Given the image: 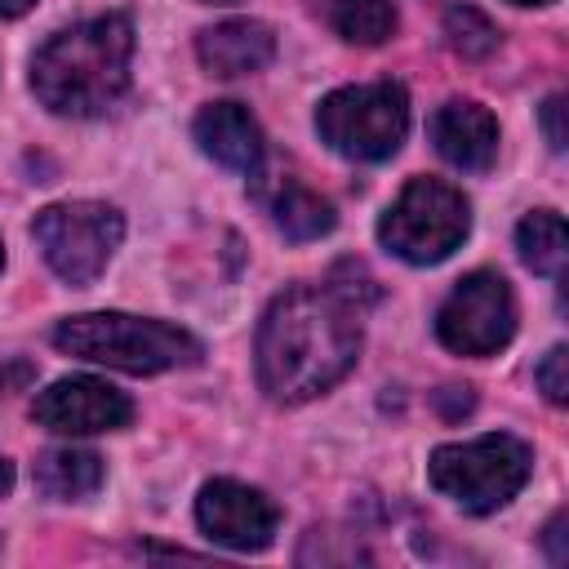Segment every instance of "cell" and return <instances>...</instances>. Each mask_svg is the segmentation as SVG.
Returning a JSON list of instances; mask_svg holds the SVG:
<instances>
[{"label":"cell","instance_id":"obj_1","mask_svg":"<svg viewBox=\"0 0 569 569\" xmlns=\"http://www.w3.org/2000/svg\"><path fill=\"white\" fill-rule=\"evenodd\" d=\"M360 356V307L333 289H284L258 325V382L276 405L329 391Z\"/></svg>","mask_w":569,"mask_h":569},{"label":"cell","instance_id":"obj_2","mask_svg":"<svg viewBox=\"0 0 569 569\" xmlns=\"http://www.w3.org/2000/svg\"><path fill=\"white\" fill-rule=\"evenodd\" d=\"M133 27L124 13L84 18L49 36L31 58V89L58 116H102L129 89Z\"/></svg>","mask_w":569,"mask_h":569},{"label":"cell","instance_id":"obj_3","mask_svg":"<svg viewBox=\"0 0 569 569\" xmlns=\"http://www.w3.org/2000/svg\"><path fill=\"white\" fill-rule=\"evenodd\" d=\"M53 347L89 360V365H107L120 373H160V369H178V365H196L200 360V342L164 320H142V316H124V311H89V316H71L53 329Z\"/></svg>","mask_w":569,"mask_h":569},{"label":"cell","instance_id":"obj_4","mask_svg":"<svg viewBox=\"0 0 569 569\" xmlns=\"http://www.w3.org/2000/svg\"><path fill=\"white\" fill-rule=\"evenodd\" d=\"M529 471H533L529 445L502 431L476 436L462 445H440L431 449V462H427L431 485L471 516H489L507 507L525 489Z\"/></svg>","mask_w":569,"mask_h":569},{"label":"cell","instance_id":"obj_5","mask_svg":"<svg viewBox=\"0 0 569 569\" xmlns=\"http://www.w3.org/2000/svg\"><path fill=\"white\" fill-rule=\"evenodd\" d=\"M320 138L347 160H387L409 129V93L396 80L333 89L316 107Z\"/></svg>","mask_w":569,"mask_h":569},{"label":"cell","instance_id":"obj_6","mask_svg":"<svg viewBox=\"0 0 569 569\" xmlns=\"http://www.w3.org/2000/svg\"><path fill=\"white\" fill-rule=\"evenodd\" d=\"M467 231H471L467 200L440 178H413L378 222V240L387 244V253L418 267L449 258L467 240Z\"/></svg>","mask_w":569,"mask_h":569},{"label":"cell","instance_id":"obj_7","mask_svg":"<svg viewBox=\"0 0 569 569\" xmlns=\"http://www.w3.org/2000/svg\"><path fill=\"white\" fill-rule=\"evenodd\" d=\"M31 236L40 244L44 262L67 284H89L107 271L111 253L120 249L124 218L98 200H67V204L40 209L31 222Z\"/></svg>","mask_w":569,"mask_h":569},{"label":"cell","instance_id":"obj_8","mask_svg":"<svg viewBox=\"0 0 569 569\" xmlns=\"http://www.w3.org/2000/svg\"><path fill=\"white\" fill-rule=\"evenodd\" d=\"M436 333L458 356H493L516 333V302L498 271H471L436 311Z\"/></svg>","mask_w":569,"mask_h":569},{"label":"cell","instance_id":"obj_9","mask_svg":"<svg viewBox=\"0 0 569 569\" xmlns=\"http://www.w3.org/2000/svg\"><path fill=\"white\" fill-rule=\"evenodd\" d=\"M31 418L58 436H98V431H120L133 418V400L116 391L102 378H58L44 387L31 405Z\"/></svg>","mask_w":569,"mask_h":569},{"label":"cell","instance_id":"obj_10","mask_svg":"<svg viewBox=\"0 0 569 569\" xmlns=\"http://www.w3.org/2000/svg\"><path fill=\"white\" fill-rule=\"evenodd\" d=\"M196 520L213 542L231 551H262L280 529L276 502L240 480H209L196 498Z\"/></svg>","mask_w":569,"mask_h":569},{"label":"cell","instance_id":"obj_11","mask_svg":"<svg viewBox=\"0 0 569 569\" xmlns=\"http://www.w3.org/2000/svg\"><path fill=\"white\" fill-rule=\"evenodd\" d=\"M440 160H449L453 169H467V173H480L493 164L498 156V120L480 107V102H445L436 107L431 124H427Z\"/></svg>","mask_w":569,"mask_h":569},{"label":"cell","instance_id":"obj_12","mask_svg":"<svg viewBox=\"0 0 569 569\" xmlns=\"http://www.w3.org/2000/svg\"><path fill=\"white\" fill-rule=\"evenodd\" d=\"M276 53V36L267 22H253V18H227L218 27H204L196 36V58L209 76H249L258 67H267Z\"/></svg>","mask_w":569,"mask_h":569},{"label":"cell","instance_id":"obj_13","mask_svg":"<svg viewBox=\"0 0 569 569\" xmlns=\"http://www.w3.org/2000/svg\"><path fill=\"white\" fill-rule=\"evenodd\" d=\"M200 151L236 173H258L262 164V129L240 102H209L191 124Z\"/></svg>","mask_w":569,"mask_h":569},{"label":"cell","instance_id":"obj_14","mask_svg":"<svg viewBox=\"0 0 569 569\" xmlns=\"http://www.w3.org/2000/svg\"><path fill=\"white\" fill-rule=\"evenodd\" d=\"M267 213L271 222L289 236V240H320L325 231H333V204L325 196H316L311 187H302L298 178H271V187H262Z\"/></svg>","mask_w":569,"mask_h":569},{"label":"cell","instance_id":"obj_15","mask_svg":"<svg viewBox=\"0 0 569 569\" xmlns=\"http://www.w3.org/2000/svg\"><path fill=\"white\" fill-rule=\"evenodd\" d=\"M102 476L107 471H102V458L93 449H44L36 458V471H31L36 489L53 502H80V498L98 493Z\"/></svg>","mask_w":569,"mask_h":569},{"label":"cell","instance_id":"obj_16","mask_svg":"<svg viewBox=\"0 0 569 569\" xmlns=\"http://www.w3.org/2000/svg\"><path fill=\"white\" fill-rule=\"evenodd\" d=\"M516 249H520L525 267H533L538 276H560L565 271V253H569L565 218L551 213V209L525 213L520 227H516Z\"/></svg>","mask_w":569,"mask_h":569},{"label":"cell","instance_id":"obj_17","mask_svg":"<svg viewBox=\"0 0 569 569\" xmlns=\"http://www.w3.org/2000/svg\"><path fill=\"white\" fill-rule=\"evenodd\" d=\"M325 18L351 44H382L396 31L391 0H325Z\"/></svg>","mask_w":569,"mask_h":569},{"label":"cell","instance_id":"obj_18","mask_svg":"<svg viewBox=\"0 0 569 569\" xmlns=\"http://www.w3.org/2000/svg\"><path fill=\"white\" fill-rule=\"evenodd\" d=\"M445 40H449V49L458 53V58H467V62H480V58H489L493 49H498V22L489 18V13H480L476 4H453L449 13H445Z\"/></svg>","mask_w":569,"mask_h":569},{"label":"cell","instance_id":"obj_19","mask_svg":"<svg viewBox=\"0 0 569 569\" xmlns=\"http://www.w3.org/2000/svg\"><path fill=\"white\" fill-rule=\"evenodd\" d=\"M533 378H538V387H542V396L551 405H565L569 400V351L565 347H551L542 356V365L533 369Z\"/></svg>","mask_w":569,"mask_h":569},{"label":"cell","instance_id":"obj_20","mask_svg":"<svg viewBox=\"0 0 569 569\" xmlns=\"http://www.w3.org/2000/svg\"><path fill=\"white\" fill-rule=\"evenodd\" d=\"M542 129H547L551 151H565V98H560V93H551V98L542 102Z\"/></svg>","mask_w":569,"mask_h":569},{"label":"cell","instance_id":"obj_21","mask_svg":"<svg viewBox=\"0 0 569 569\" xmlns=\"http://www.w3.org/2000/svg\"><path fill=\"white\" fill-rule=\"evenodd\" d=\"M547 551H551V560H556V565H565V560H569V551H565V516H556V520L547 525Z\"/></svg>","mask_w":569,"mask_h":569},{"label":"cell","instance_id":"obj_22","mask_svg":"<svg viewBox=\"0 0 569 569\" xmlns=\"http://www.w3.org/2000/svg\"><path fill=\"white\" fill-rule=\"evenodd\" d=\"M22 378H31V365H27V360H18V365L0 369V391H9V387H13V382H22Z\"/></svg>","mask_w":569,"mask_h":569},{"label":"cell","instance_id":"obj_23","mask_svg":"<svg viewBox=\"0 0 569 569\" xmlns=\"http://www.w3.org/2000/svg\"><path fill=\"white\" fill-rule=\"evenodd\" d=\"M36 0H0V18H22Z\"/></svg>","mask_w":569,"mask_h":569},{"label":"cell","instance_id":"obj_24","mask_svg":"<svg viewBox=\"0 0 569 569\" xmlns=\"http://www.w3.org/2000/svg\"><path fill=\"white\" fill-rule=\"evenodd\" d=\"M13 489V462L9 458H0V498Z\"/></svg>","mask_w":569,"mask_h":569},{"label":"cell","instance_id":"obj_25","mask_svg":"<svg viewBox=\"0 0 569 569\" xmlns=\"http://www.w3.org/2000/svg\"><path fill=\"white\" fill-rule=\"evenodd\" d=\"M200 4H236V0H200Z\"/></svg>","mask_w":569,"mask_h":569},{"label":"cell","instance_id":"obj_26","mask_svg":"<svg viewBox=\"0 0 569 569\" xmlns=\"http://www.w3.org/2000/svg\"><path fill=\"white\" fill-rule=\"evenodd\" d=\"M511 4H547V0H511Z\"/></svg>","mask_w":569,"mask_h":569},{"label":"cell","instance_id":"obj_27","mask_svg":"<svg viewBox=\"0 0 569 569\" xmlns=\"http://www.w3.org/2000/svg\"><path fill=\"white\" fill-rule=\"evenodd\" d=\"M0 262H4V253H0Z\"/></svg>","mask_w":569,"mask_h":569}]
</instances>
